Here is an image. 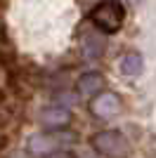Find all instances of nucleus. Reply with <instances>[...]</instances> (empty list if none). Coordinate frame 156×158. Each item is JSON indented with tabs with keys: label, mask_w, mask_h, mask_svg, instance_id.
<instances>
[{
	"label": "nucleus",
	"mask_w": 156,
	"mask_h": 158,
	"mask_svg": "<svg viewBox=\"0 0 156 158\" xmlns=\"http://www.w3.org/2000/svg\"><path fill=\"white\" fill-rule=\"evenodd\" d=\"M17 52L10 45H0V69H5L7 73L17 71Z\"/></svg>",
	"instance_id": "obj_9"
},
{
	"label": "nucleus",
	"mask_w": 156,
	"mask_h": 158,
	"mask_svg": "<svg viewBox=\"0 0 156 158\" xmlns=\"http://www.w3.org/2000/svg\"><path fill=\"white\" fill-rule=\"evenodd\" d=\"M5 102H7V92L0 87V104H5Z\"/></svg>",
	"instance_id": "obj_13"
},
{
	"label": "nucleus",
	"mask_w": 156,
	"mask_h": 158,
	"mask_svg": "<svg viewBox=\"0 0 156 158\" xmlns=\"http://www.w3.org/2000/svg\"><path fill=\"white\" fill-rule=\"evenodd\" d=\"M90 146L104 158H128L130 156V142L118 130L95 132L90 137Z\"/></svg>",
	"instance_id": "obj_3"
},
{
	"label": "nucleus",
	"mask_w": 156,
	"mask_h": 158,
	"mask_svg": "<svg viewBox=\"0 0 156 158\" xmlns=\"http://www.w3.org/2000/svg\"><path fill=\"white\" fill-rule=\"evenodd\" d=\"M121 111V97L114 92H99L90 102V113L95 118H114Z\"/></svg>",
	"instance_id": "obj_4"
},
{
	"label": "nucleus",
	"mask_w": 156,
	"mask_h": 158,
	"mask_svg": "<svg viewBox=\"0 0 156 158\" xmlns=\"http://www.w3.org/2000/svg\"><path fill=\"white\" fill-rule=\"evenodd\" d=\"M7 125H10V116H7V113H2V111H0V130H5Z\"/></svg>",
	"instance_id": "obj_12"
},
{
	"label": "nucleus",
	"mask_w": 156,
	"mask_h": 158,
	"mask_svg": "<svg viewBox=\"0 0 156 158\" xmlns=\"http://www.w3.org/2000/svg\"><path fill=\"white\" fill-rule=\"evenodd\" d=\"M47 158H76L71 151H66V149H59V151H54V153H50Z\"/></svg>",
	"instance_id": "obj_10"
},
{
	"label": "nucleus",
	"mask_w": 156,
	"mask_h": 158,
	"mask_svg": "<svg viewBox=\"0 0 156 158\" xmlns=\"http://www.w3.org/2000/svg\"><path fill=\"white\" fill-rule=\"evenodd\" d=\"M90 21L95 24L99 33L104 35H111V33L121 31L125 21V7L118 2V0H102L95 10L90 12Z\"/></svg>",
	"instance_id": "obj_1"
},
{
	"label": "nucleus",
	"mask_w": 156,
	"mask_h": 158,
	"mask_svg": "<svg viewBox=\"0 0 156 158\" xmlns=\"http://www.w3.org/2000/svg\"><path fill=\"white\" fill-rule=\"evenodd\" d=\"M102 35H104V33H102ZM102 35H95V33L83 35L80 47H83V54L88 57V59H97L99 54L104 52V38H102Z\"/></svg>",
	"instance_id": "obj_7"
},
{
	"label": "nucleus",
	"mask_w": 156,
	"mask_h": 158,
	"mask_svg": "<svg viewBox=\"0 0 156 158\" xmlns=\"http://www.w3.org/2000/svg\"><path fill=\"white\" fill-rule=\"evenodd\" d=\"M142 69H144V61L137 52H128L123 59H121V71H123L125 76H140Z\"/></svg>",
	"instance_id": "obj_8"
},
{
	"label": "nucleus",
	"mask_w": 156,
	"mask_h": 158,
	"mask_svg": "<svg viewBox=\"0 0 156 158\" xmlns=\"http://www.w3.org/2000/svg\"><path fill=\"white\" fill-rule=\"evenodd\" d=\"M76 135L69 130H50V132H43V135H33L31 139H28V144H26V149H28V153L36 158H47L50 153L59 151V149H64V146L73 144L76 142Z\"/></svg>",
	"instance_id": "obj_2"
},
{
	"label": "nucleus",
	"mask_w": 156,
	"mask_h": 158,
	"mask_svg": "<svg viewBox=\"0 0 156 158\" xmlns=\"http://www.w3.org/2000/svg\"><path fill=\"white\" fill-rule=\"evenodd\" d=\"M7 146H10V137H7V135H5V132H2V130H0V153H2V151H5V149H7Z\"/></svg>",
	"instance_id": "obj_11"
},
{
	"label": "nucleus",
	"mask_w": 156,
	"mask_h": 158,
	"mask_svg": "<svg viewBox=\"0 0 156 158\" xmlns=\"http://www.w3.org/2000/svg\"><path fill=\"white\" fill-rule=\"evenodd\" d=\"M106 87V80H104L102 73L97 71H90V73H83L76 83V92L80 97H97L99 92H104Z\"/></svg>",
	"instance_id": "obj_6"
},
{
	"label": "nucleus",
	"mask_w": 156,
	"mask_h": 158,
	"mask_svg": "<svg viewBox=\"0 0 156 158\" xmlns=\"http://www.w3.org/2000/svg\"><path fill=\"white\" fill-rule=\"evenodd\" d=\"M40 125L47 130H66L71 125V111L64 106H45L40 111Z\"/></svg>",
	"instance_id": "obj_5"
}]
</instances>
